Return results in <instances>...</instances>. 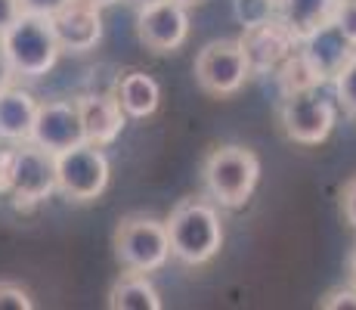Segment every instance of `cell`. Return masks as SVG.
I'll list each match as a JSON object with an SVG mask.
<instances>
[{
	"label": "cell",
	"instance_id": "6da1fadb",
	"mask_svg": "<svg viewBox=\"0 0 356 310\" xmlns=\"http://www.w3.org/2000/svg\"><path fill=\"white\" fill-rule=\"evenodd\" d=\"M170 239V258L186 267H202L223 248V217L211 199H183L164 220Z\"/></svg>",
	"mask_w": 356,
	"mask_h": 310
},
{
	"label": "cell",
	"instance_id": "7a4b0ae2",
	"mask_svg": "<svg viewBox=\"0 0 356 310\" xmlns=\"http://www.w3.org/2000/svg\"><path fill=\"white\" fill-rule=\"evenodd\" d=\"M260 183V158L254 149L229 143V146H217L204 155L202 162V186L204 199L217 205V208L238 211L251 202Z\"/></svg>",
	"mask_w": 356,
	"mask_h": 310
},
{
	"label": "cell",
	"instance_id": "3957f363",
	"mask_svg": "<svg viewBox=\"0 0 356 310\" xmlns=\"http://www.w3.org/2000/svg\"><path fill=\"white\" fill-rule=\"evenodd\" d=\"M0 40H3V50L10 56L16 78L25 81H38L47 72H53V65L59 62V53H63L56 34H53L50 16H34V13H22L0 34Z\"/></svg>",
	"mask_w": 356,
	"mask_h": 310
},
{
	"label": "cell",
	"instance_id": "277c9868",
	"mask_svg": "<svg viewBox=\"0 0 356 310\" xmlns=\"http://www.w3.org/2000/svg\"><path fill=\"white\" fill-rule=\"evenodd\" d=\"M115 261L130 273H155L170 261L164 220L152 215H124L112 233Z\"/></svg>",
	"mask_w": 356,
	"mask_h": 310
},
{
	"label": "cell",
	"instance_id": "5b68a950",
	"mask_svg": "<svg viewBox=\"0 0 356 310\" xmlns=\"http://www.w3.org/2000/svg\"><path fill=\"white\" fill-rule=\"evenodd\" d=\"M56 192V155L40 149L38 143L25 140L10 149L6 162V192L13 208L31 211L44 205Z\"/></svg>",
	"mask_w": 356,
	"mask_h": 310
},
{
	"label": "cell",
	"instance_id": "8992f818",
	"mask_svg": "<svg viewBox=\"0 0 356 310\" xmlns=\"http://www.w3.org/2000/svg\"><path fill=\"white\" fill-rule=\"evenodd\" d=\"M279 124L282 134L298 146H319L338 124V102L319 93V87L285 93L279 102Z\"/></svg>",
	"mask_w": 356,
	"mask_h": 310
},
{
	"label": "cell",
	"instance_id": "52a82bcc",
	"mask_svg": "<svg viewBox=\"0 0 356 310\" xmlns=\"http://www.w3.org/2000/svg\"><path fill=\"white\" fill-rule=\"evenodd\" d=\"M112 164H108L102 146L78 143L56 155V192H63L68 202L90 205L106 192Z\"/></svg>",
	"mask_w": 356,
	"mask_h": 310
},
{
	"label": "cell",
	"instance_id": "ba28073f",
	"mask_svg": "<svg viewBox=\"0 0 356 310\" xmlns=\"http://www.w3.org/2000/svg\"><path fill=\"white\" fill-rule=\"evenodd\" d=\"M193 75H195V84L202 87V93L217 96V100L238 93L251 78H254L238 38L208 40V44L198 50Z\"/></svg>",
	"mask_w": 356,
	"mask_h": 310
},
{
	"label": "cell",
	"instance_id": "9c48e42d",
	"mask_svg": "<svg viewBox=\"0 0 356 310\" xmlns=\"http://www.w3.org/2000/svg\"><path fill=\"white\" fill-rule=\"evenodd\" d=\"M136 38L155 56L177 53L189 38V6L180 0H159L136 10Z\"/></svg>",
	"mask_w": 356,
	"mask_h": 310
},
{
	"label": "cell",
	"instance_id": "30bf717a",
	"mask_svg": "<svg viewBox=\"0 0 356 310\" xmlns=\"http://www.w3.org/2000/svg\"><path fill=\"white\" fill-rule=\"evenodd\" d=\"M238 44L245 50L251 75H276L279 65L298 50V38L279 16L254 25V29H242Z\"/></svg>",
	"mask_w": 356,
	"mask_h": 310
},
{
	"label": "cell",
	"instance_id": "8fae6325",
	"mask_svg": "<svg viewBox=\"0 0 356 310\" xmlns=\"http://www.w3.org/2000/svg\"><path fill=\"white\" fill-rule=\"evenodd\" d=\"M31 143L40 149L59 155L65 149L84 143V124H81V112L74 100H50L38 102V115H34L31 127Z\"/></svg>",
	"mask_w": 356,
	"mask_h": 310
},
{
	"label": "cell",
	"instance_id": "7c38bea8",
	"mask_svg": "<svg viewBox=\"0 0 356 310\" xmlns=\"http://www.w3.org/2000/svg\"><path fill=\"white\" fill-rule=\"evenodd\" d=\"M50 25L63 53H90L102 40V10L90 0H68L50 16Z\"/></svg>",
	"mask_w": 356,
	"mask_h": 310
},
{
	"label": "cell",
	"instance_id": "4fadbf2b",
	"mask_svg": "<svg viewBox=\"0 0 356 310\" xmlns=\"http://www.w3.org/2000/svg\"><path fill=\"white\" fill-rule=\"evenodd\" d=\"M353 50L356 47L344 38V31H341L332 19H328L325 25H319L316 31H310L307 38L298 40L300 59L310 65V72L316 75L319 84H332V78L341 72V65L350 59Z\"/></svg>",
	"mask_w": 356,
	"mask_h": 310
},
{
	"label": "cell",
	"instance_id": "5bb4252c",
	"mask_svg": "<svg viewBox=\"0 0 356 310\" xmlns=\"http://www.w3.org/2000/svg\"><path fill=\"white\" fill-rule=\"evenodd\" d=\"M74 102H78L81 124H84V143L106 149L121 137L127 115L115 100V93H81L74 96Z\"/></svg>",
	"mask_w": 356,
	"mask_h": 310
},
{
	"label": "cell",
	"instance_id": "9a60e30c",
	"mask_svg": "<svg viewBox=\"0 0 356 310\" xmlns=\"http://www.w3.org/2000/svg\"><path fill=\"white\" fill-rule=\"evenodd\" d=\"M34 115H38V100L29 91L16 84L0 91V140L10 146L31 140Z\"/></svg>",
	"mask_w": 356,
	"mask_h": 310
},
{
	"label": "cell",
	"instance_id": "2e32d148",
	"mask_svg": "<svg viewBox=\"0 0 356 310\" xmlns=\"http://www.w3.org/2000/svg\"><path fill=\"white\" fill-rule=\"evenodd\" d=\"M115 100L121 102L127 118H149L161 106V87L152 75L146 72H127L115 84Z\"/></svg>",
	"mask_w": 356,
	"mask_h": 310
},
{
	"label": "cell",
	"instance_id": "e0dca14e",
	"mask_svg": "<svg viewBox=\"0 0 356 310\" xmlns=\"http://www.w3.org/2000/svg\"><path fill=\"white\" fill-rule=\"evenodd\" d=\"M108 310H161V295L152 286L149 273H130L118 277L108 288Z\"/></svg>",
	"mask_w": 356,
	"mask_h": 310
},
{
	"label": "cell",
	"instance_id": "ac0fdd59",
	"mask_svg": "<svg viewBox=\"0 0 356 310\" xmlns=\"http://www.w3.org/2000/svg\"><path fill=\"white\" fill-rule=\"evenodd\" d=\"M338 0H279V19L294 31V38H307L332 19Z\"/></svg>",
	"mask_w": 356,
	"mask_h": 310
},
{
	"label": "cell",
	"instance_id": "d6986e66",
	"mask_svg": "<svg viewBox=\"0 0 356 310\" xmlns=\"http://www.w3.org/2000/svg\"><path fill=\"white\" fill-rule=\"evenodd\" d=\"M279 16V0H232V19L242 29H254Z\"/></svg>",
	"mask_w": 356,
	"mask_h": 310
},
{
	"label": "cell",
	"instance_id": "ffe728a7",
	"mask_svg": "<svg viewBox=\"0 0 356 310\" xmlns=\"http://www.w3.org/2000/svg\"><path fill=\"white\" fill-rule=\"evenodd\" d=\"M332 87H334V102L356 121V50L341 65V72L332 78Z\"/></svg>",
	"mask_w": 356,
	"mask_h": 310
},
{
	"label": "cell",
	"instance_id": "44dd1931",
	"mask_svg": "<svg viewBox=\"0 0 356 310\" xmlns=\"http://www.w3.org/2000/svg\"><path fill=\"white\" fill-rule=\"evenodd\" d=\"M34 301H31V292L19 282H10V279H0V310H31Z\"/></svg>",
	"mask_w": 356,
	"mask_h": 310
},
{
	"label": "cell",
	"instance_id": "7402d4cb",
	"mask_svg": "<svg viewBox=\"0 0 356 310\" xmlns=\"http://www.w3.org/2000/svg\"><path fill=\"white\" fill-rule=\"evenodd\" d=\"M332 22L344 31V38L356 47V0H338L332 13Z\"/></svg>",
	"mask_w": 356,
	"mask_h": 310
},
{
	"label": "cell",
	"instance_id": "603a6c76",
	"mask_svg": "<svg viewBox=\"0 0 356 310\" xmlns=\"http://www.w3.org/2000/svg\"><path fill=\"white\" fill-rule=\"evenodd\" d=\"M323 310H356V286H344V288H332L323 301Z\"/></svg>",
	"mask_w": 356,
	"mask_h": 310
},
{
	"label": "cell",
	"instance_id": "cb8c5ba5",
	"mask_svg": "<svg viewBox=\"0 0 356 310\" xmlns=\"http://www.w3.org/2000/svg\"><path fill=\"white\" fill-rule=\"evenodd\" d=\"M341 215L356 230V177H350L344 183V189H341Z\"/></svg>",
	"mask_w": 356,
	"mask_h": 310
},
{
	"label": "cell",
	"instance_id": "d4e9b609",
	"mask_svg": "<svg viewBox=\"0 0 356 310\" xmlns=\"http://www.w3.org/2000/svg\"><path fill=\"white\" fill-rule=\"evenodd\" d=\"M68 0H19V10L34 13V16H53L56 10H63Z\"/></svg>",
	"mask_w": 356,
	"mask_h": 310
},
{
	"label": "cell",
	"instance_id": "484cf974",
	"mask_svg": "<svg viewBox=\"0 0 356 310\" xmlns=\"http://www.w3.org/2000/svg\"><path fill=\"white\" fill-rule=\"evenodd\" d=\"M22 16V10H19V0H0V34L10 29L16 19Z\"/></svg>",
	"mask_w": 356,
	"mask_h": 310
},
{
	"label": "cell",
	"instance_id": "4316f807",
	"mask_svg": "<svg viewBox=\"0 0 356 310\" xmlns=\"http://www.w3.org/2000/svg\"><path fill=\"white\" fill-rule=\"evenodd\" d=\"M13 81H16V72H13L10 56H6V50H3V40H0V91H6Z\"/></svg>",
	"mask_w": 356,
	"mask_h": 310
},
{
	"label": "cell",
	"instance_id": "83f0119b",
	"mask_svg": "<svg viewBox=\"0 0 356 310\" xmlns=\"http://www.w3.org/2000/svg\"><path fill=\"white\" fill-rule=\"evenodd\" d=\"M6 162H10V149H0V196L6 192Z\"/></svg>",
	"mask_w": 356,
	"mask_h": 310
},
{
	"label": "cell",
	"instance_id": "f1b7e54d",
	"mask_svg": "<svg viewBox=\"0 0 356 310\" xmlns=\"http://www.w3.org/2000/svg\"><path fill=\"white\" fill-rule=\"evenodd\" d=\"M347 277H350V286H356V248L350 251V258H347Z\"/></svg>",
	"mask_w": 356,
	"mask_h": 310
},
{
	"label": "cell",
	"instance_id": "f546056e",
	"mask_svg": "<svg viewBox=\"0 0 356 310\" xmlns=\"http://www.w3.org/2000/svg\"><path fill=\"white\" fill-rule=\"evenodd\" d=\"M90 3H93V6H99V10H106V6H115L118 0H90Z\"/></svg>",
	"mask_w": 356,
	"mask_h": 310
},
{
	"label": "cell",
	"instance_id": "4dcf8cb0",
	"mask_svg": "<svg viewBox=\"0 0 356 310\" xmlns=\"http://www.w3.org/2000/svg\"><path fill=\"white\" fill-rule=\"evenodd\" d=\"M127 3H134L136 10H140V6H152V3H159V0H127Z\"/></svg>",
	"mask_w": 356,
	"mask_h": 310
},
{
	"label": "cell",
	"instance_id": "1f68e13d",
	"mask_svg": "<svg viewBox=\"0 0 356 310\" xmlns=\"http://www.w3.org/2000/svg\"><path fill=\"white\" fill-rule=\"evenodd\" d=\"M183 6H195V3H202V0H180Z\"/></svg>",
	"mask_w": 356,
	"mask_h": 310
}]
</instances>
